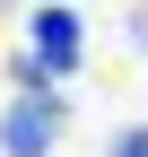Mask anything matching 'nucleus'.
Returning a JSON list of instances; mask_svg holds the SVG:
<instances>
[{"mask_svg": "<svg viewBox=\"0 0 148 157\" xmlns=\"http://www.w3.org/2000/svg\"><path fill=\"white\" fill-rule=\"evenodd\" d=\"M52 140H61V96H9V113H0V148L9 157H52Z\"/></svg>", "mask_w": 148, "mask_h": 157, "instance_id": "obj_1", "label": "nucleus"}, {"mask_svg": "<svg viewBox=\"0 0 148 157\" xmlns=\"http://www.w3.org/2000/svg\"><path fill=\"white\" fill-rule=\"evenodd\" d=\"M26 61L44 70V78H70V70H79V17H70L61 0H44V9H35V35H26Z\"/></svg>", "mask_w": 148, "mask_h": 157, "instance_id": "obj_2", "label": "nucleus"}, {"mask_svg": "<svg viewBox=\"0 0 148 157\" xmlns=\"http://www.w3.org/2000/svg\"><path fill=\"white\" fill-rule=\"evenodd\" d=\"M105 157H148V122H131V131H113V148Z\"/></svg>", "mask_w": 148, "mask_h": 157, "instance_id": "obj_3", "label": "nucleus"}, {"mask_svg": "<svg viewBox=\"0 0 148 157\" xmlns=\"http://www.w3.org/2000/svg\"><path fill=\"white\" fill-rule=\"evenodd\" d=\"M131 35H139V44H148V9H131Z\"/></svg>", "mask_w": 148, "mask_h": 157, "instance_id": "obj_4", "label": "nucleus"}]
</instances>
